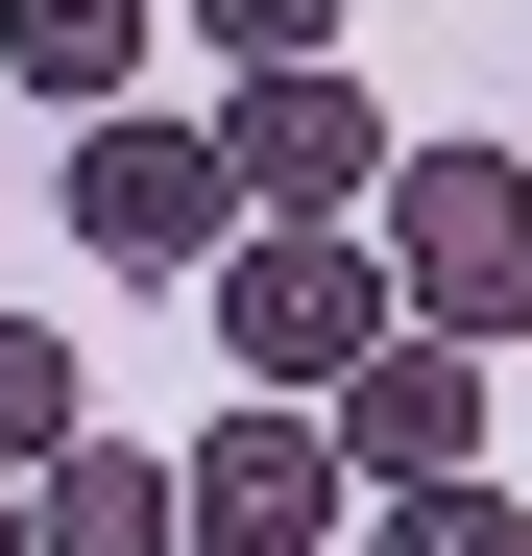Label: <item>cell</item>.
<instances>
[{
	"label": "cell",
	"instance_id": "cell-2",
	"mask_svg": "<svg viewBox=\"0 0 532 556\" xmlns=\"http://www.w3.org/2000/svg\"><path fill=\"white\" fill-rule=\"evenodd\" d=\"M194 291H218V339L266 363V388H339V363L388 339V242H364V218H242Z\"/></svg>",
	"mask_w": 532,
	"mask_h": 556
},
{
	"label": "cell",
	"instance_id": "cell-9",
	"mask_svg": "<svg viewBox=\"0 0 532 556\" xmlns=\"http://www.w3.org/2000/svg\"><path fill=\"white\" fill-rule=\"evenodd\" d=\"M73 435H98L73 339H49V315H0V484H25V459H73Z\"/></svg>",
	"mask_w": 532,
	"mask_h": 556
},
{
	"label": "cell",
	"instance_id": "cell-3",
	"mask_svg": "<svg viewBox=\"0 0 532 556\" xmlns=\"http://www.w3.org/2000/svg\"><path fill=\"white\" fill-rule=\"evenodd\" d=\"M73 242H98L122 291H145V266H218V242H242V169H218V122H145V98H98V122H73Z\"/></svg>",
	"mask_w": 532,
	"mask_h": 556
},
{
	"label": "cell",
	"instance_id": "cell-11",
	"mask_svg": "<svg viewBox=\"0 0 532 556\" xmlns=\"http://www.w3.org/2000/svg\"><path fill=\"white\" fill-rule=\"evenodd\" d=\"M194 25H218L242 73H291V49H339V0H194Z\"/></svg>",
	"mask_w": 532,
	"mask_h": 556
},
{
	"label": "cell",
	"instance_id": "cell-7",
	"mask_svg": "<svg viewBox=\"0 0 532 556\" xmlns=\"http://www.w3.org/2000/svg\"><path fill=\"white\" fill-rule=\"evenodd\" d=\"M194 532V484H169L145 435H73V459H25V556H169Z\"/></svg>",
	"mask_w": 532,
	"mask_h": 556
},
{
	"label": "cell",
	"instance_id": "cell-4",
	"mask_svg": "<svg viewBox=\"0 0 532 556\" xmlns=\"http://www.w3.org/2000/svg\"><path fill=\"white\" fill-rule=\"evenodd\" d=\"M218 169H242V218H364V194H388V98H364L339 49H291V73L218 98Z\"/></svg>",
	"mask_w": 532,
	"mask_h": 556
},
{
	"label": "cell",
	"instance_id": "cell-6",
	"mask_svg": "<svg viewBox=\"0 0 532 556\" xmlns=\"http://www.w3.org/2000/svg\"><path fill=\"white\" fill-rule=\"evenodd\" d=\"M169 484H194V508H242V532H339V508H364V484H339V412H315V388H242L194 459H169Z\"/></svg>",
	"mask_w": 532,
	"mask_h": 556
},
{
	"label": "cell",
	"instance_id": "cell-1",
	"mask_svg": "<svg viewBox=\"0 0 532 556\" xmlns=\"http://www.w3.org/2000/svg\"><path fill=\"white\" fill-rule=\"evenodd\" d=\"M388 315H435V339H532V169L508 146H388Z\"/></svg>",
	"mask_w": 532,
	"mask_h": 556
},
{
	"label": "cell",
	"instance_id": "cell-12",
	"mask_svg": "<svg viewBox=\"0 0 532 556\" xmlns=\"http://www.w3.org/2000/svg\"><path fill=\"white\" fill-rule=\"evenodd\" d=\"M169 556H339V532H242V508H194V532H169Z\"/></svg>",
	"mask_w": 532,
	"mask_h": 556
},
{
	"label": "cell",
	"instance_id": "cell-10",
	"mask_svg": "<svg viewBox=\"0 0 532 556\" xmlns=\"http://www.w3.org/2000/svg\"><path fill=\"white\" fill-rule=\"evenodd\" d=\"M364 556H532V532H508V484L460 459V484H388V508H364Z\"/></svg>",
	"mask_w": 532,
	"mask_h": 556
},
{
	"label": "cell",
	"instance_id": "cell-8",
	"mask_svg": "<svg viewBox=\"0 0 532 556\" xmlns=\"http://www.w3.org/2000/svg\"><path fill=\"white\" fill-rule=\"evenodd\" d=\"M0 73L49 122H98V98H145V0H0Z\"/></svg>",
	"mask_w": 532,
	"mask_h": 556
},
{
	"label": "cell",
	"instance_id": "cell-13",
	"mask_svg": "<svg viewBox=\"0 0 532 556\" xmlns=\"http://www.w3.org/2000/svg\"><path fill=\"white\" fill-rule=\"evenodd\" d=\"M0 556H25V484H0Z\"/></svg>",
	"mask_w": 532,
	"mask_h": 556
},
{
	"label": "cell",
	"instance_id": "cell-5",
	"mask_svg": "<svg viewBox=\"0 0 532 556\" xmlns=\"http://www.w3.org/2000/svg\"><path fill=\"white\" fill-rule=\"evenodd\" d=\"M315 412H339V484H364V508H388V484H460V459H484V339H435V315H388V339L339 363Z\"/></svg>",
	"mask_w": 532,
	"mask_h": 556
}]
</instances>
